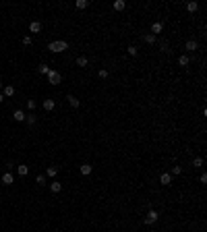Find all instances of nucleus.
Segmentation results:
<instances>
[{
    "instance_id": "nucleus-34",
    "label": "nucleus",
    "mask_w": 207,
    "mask_h": 232,
    "mask_svg": "<svg viewBox=\"0 0 207 232\" xmlns=\"http://www.w3.org/2000/svg\"><path fill=\"white\" fill-rule=\"evenodd\" d=\"M2 102H4V95H2V93H0V104H2Z\"/></svg>"
},
{
    "instance_id": "nucleus-21",
    "label": "nucleus",
    "mask_w": 207,
    "mask_h": 232,
    "mask_svg": "<svg viewBox=\"0 0 207 232\" xmlns=\"http://www.w3.org/2000/svg\"><path fill=\"white\" fill-rule=\"evenodd\" d=\"M37 70H39V73H42V75H48V73H50V67H48V64H39V67H37Z\"/></svg>"
},
{
    "instance_id": "nucleus-13",
    "label": "nucleus",
    "mask_w": 207,
    "mask_h": 232,
    "mask_svg": "<svg viewBox=\"0 0 207 232\" xmlns=\"http://www.w3.org/2000/svg\"><path fill=\"white\" fill-rule=\"evenodd\" d=\"M2 183H4V185H12V183H15L12 174L11 172H4V174H2Z\"/></svg>"
},
{
    "instance_id": "nucleus-15",
    "label": "nucleus",
    "mask_w": 207,
    "mask_h": 232,
    "mask_svg": "<svg viewBox=\"0 0 207 232\" xmlns=\"http://www.w3.org/2000/svg\"><path fill=\"white\" fill-rule=\"evenodd\" d=\"M112 6H114V11H124V6H127V2H124V0H116V2L112 4Z\"/></svg>"
},
{
    "instance_id": "nucleus-35",
    "label": "nucleus",
    "mask_w": 207,
    "mask_h": 232,
    "mask_svg": "<svg viewBox=\"0 0 207 232\" xmlns=\"http://www.w3.org/2000/svg\"><path fill=\"white\" fill-rule=\"evenodd\" d=\"M2 87H4V85H2V81H0V89H2Z\"/></svg>"
},
{
    "instance_id": "nucleus-20",
    "label": "nucleus",
    "mask_w": 207,
    "mask_h": 232,
    "mask_svg": "<svg viewBox=\"0 0 207 232\" xmlns=\"http://www.w3.org/2000/svg\"><path fill=\"white\" fill-rule=\"evenodd\" d=\"M188 62H191V60H188V56H178V64H180V67H186V64H188Z\"/></svg>"
},
{
    "instance_id": "nucleus-12",
    "label": "nucleus",
    "mask_w": 207,
    "mask_h": 232,
    "mask_svg": "<svg viewBox=\"0 0 207 232\" xmlns=\"http://www.w3.org/2000/svg\"><path fill=\"white\" fill-rule=\"evenodd\" d=\"M17 172H19V176H27V174H29V166L19 164V166H17Z\"/></svg>"
},
{
    "instance_id": "nucleus-32",
    "label": "nucleus",
    "mask_w": 207,
    "mask_h": 232,
    "mask_svg": "<svg viewBox=\"0 0 207 232\" xmlns=\"http://www.w3.org/2000/svg\"><path fill=\"white\" fill-rule=\"evenodd\" d=\"M161 52H170V50H168V44H166V42H161Z\"/></svg>"
},
{
    "instance_id": "nucleus-16",
    "label": "nucleus",
    "mask_w": 207,
    "mask_h": 232,
    "mask_svg": "<svg viewBox=\"0 0 207 232\" xmlns=\"http://www.w3.org/2000/svg\"><path fill=\"white\" fill-rule=\"evenodd\" d=\"M66 100H69V104L73 106V108H79V100H77V97H75V95H66Z\"/></svg>"
},
{
    "instance_id": "nucleus-31",
    "label": "nucleus",
    "mask_w": 207,
    "mask_h": 232,
    "mask_svg": "<svg viewBox=\"0 0 207 232\" xmlns=\"http://www.w3.org/2000/svg\"><path fill=\"white\" fill-rule=\"evenodd\" d=\"M180 172H182V168H180V166H174V168H172V174H180Z\"/></svg>"
},
{
    "instance_id": "nucleus-33",
    "label": "nucleus",
    "mask_w": 207,
    "mask_h": 232,
    "mask_svg": "<svg viewBox=\"0 0 207 232\" xmlns=\"http://www.w3.org/2000/svg\"><path fill=\"white\" fill-rule=\"evenodd\" d=\"M199 180H201V183H203V185H205V183H207V174L203 172V174H201V178H199Z\"/></svg>"
},
{
    "instance_id": "nucleus-9",
    "label": "nucleus",
    "mask_w": 207,
    "mask_h": 232,
    "mask_svg": "<svg viewBox=\"0 0 207 232\" xmlns=\"http://www.w3.org/2000/svg\"><path fill=\"white\" fill-rule=\"evenodd\" d=\"M197 48H199V44H197L195 39H188V42L184 44V50H188V52H195Z\"/></svg>"
},
{
    "instance_id": "nucleus-18",
    "label": "nucleus",
    "mask_w": 207,
    "mask_h": 232,
    "mask_svg": "<svg viewBox=\"0 0 207 232\" xmlns=\"http://www.w3.org/2000/svg\"><path fill=\"white\" fill-rule=\"evenodd\" d=\"M46 174H48V176H50V178H54V176H56V174H58V168H56V166H50V168H48V170H46Z\"/></svg>"
},
{
    "instance_id": "nucleus-19",
    "label": "nucleus",
    "mask_w": 207,
    "mask_h": 232,
    "mask_svg": "<svg viewBox=\"0 0 207 232\" xmlns=\"http://www.w3.org/2000/svg\"><path fill=\"white\" fill-rule=\"evenodd\" d=\"M143 39H145V44H153V42H155V35H153V33H145V35H143Z\"/></svg>"
},
{
    "instance_id": "nucleus-24",
    "label": "nucleus",
    "mask_w": 207,
    "mask_h": 232,
    "mask_svg": "<svg viewBox=\"0 0 207 232\" xmlns=\"http://www.w3.org/2000/svg\"><path fill=\"white\" fill-rule=\"evenodd\" d=\"M87 62H89V60H87L85 56H79V58H77V64H79V67H87Z\"/></svg>"
},
{
    "instance_id": "nucleus-1",
    "label": "nucleus",
    "mask_w": 207,
    "mask_h": 232,
    "mask_svg": "<svg viewBox=\"0 0 207 232\" xmlns=\"http://www.w3.org/2000/svg\"><path fill=\"white\" fill-rule=\"evenodd\" d=\"M48 50H50V52H54V54H58V52L69 50V44H66L64 39H56V42H50V44H48Z\"/></svg>"
},
{
    "instance_id": "nucleus-4",
    "label": "nucleus",
    "mask_w": 207,
    "mask_h": 232,
    "mask_svg": "<svg viewBox=\"0 0 207 232\" xmlns=\"http://www.w3.org/2000/svg\"><path fill=\"white\" fill-rule=\"evenodd\" d=\"M160 183H161L164 186L172 185V174H168V172H161V174H160Z\"/></svg>"
},
{
    "instance_id": "nucleus-29",
    "label": "nucleus",
    "mask_w": 207,
    "mask_h": 232,
    "mask_svg": "<svg viewBox=\"0 0 207 232\" xmlns=\"http://www.w3.org/2000/svg\"><path fill=\"white\" fill-rule=\"evenodd\" d=\"M35 106L37 104H35L33 100H27V108H29V110H35Z\"/></svg>"
},
{
    "instance_id": "nucleus-2",
    "label": "nucleus",
    "mask_w": 207,
    "mask_h": 232,
    "mask_svg": "<svg viewBox=\"0 0 207 232\" xmlns=\"http://www.w3.org/2000/svg\"><path fill=\"white\" fill-rule=\"evenodd\" d=\"M158 220H160V213H158L155 209H149V211L145 213V218H143V222H145L147 226H151V224H155Z\"/></svg>"
},
{
    "instance_id": "nucleus-7",
    "label": "nucleus",
    "mask_w": 207,
    "mask_h": 232,
    "mask_svg": "<svg viewBox=\"0 0 207 232\" xmlns=\"http://www.w3.org/2000/svg\"><path fill=\"white\" fill-rule=\"evenodd\" d=\"M91 170H93L91 164H81V166H79V172L83 174V176H89V174H91Z\"/></svg>"
},
{
    "instance_id": "nucleus-5",
    "label": "nucleus",
    "mask_w": 207,
    "mask_h": 232,
    "mask_svg": "<svg viewBox=\"0 0 207 232\" xmlns=\"http://www.w3.org/2000/svg\"><path fill=\"white\" fill-rule=\"evenodd\" d=\"M161 29H164V23H161V21H155V23L151 25V33L155 35V37H158V33H161Z\"/></svg>"
},
{
    "instance_id": "nucleus-10",
    "label": "nucleus",
    "mask_w": 207,
    "mask_h": 232,
    "mask_svg": "<svg viewBox=\"0 0 207 232\" xmlns=\"http://www.w3.org/2000/svg\"><path fill=\"white\" fill-rule=\"evenodd\" d=\"M2 95H4V100H6V97H11V95H15V87H12V85L2 87Z\"/></svg>"
},
{
    "instance_id": "nucleus-26",
    "label": "nucleus",
    "mask_w": 207,
    "mask_h": 232,
    "mask_svg": "<svg viewBox=\"0 0 207 232\" xmlns=\"http://www.w3.org/2000/svg\"><path fill=\"white\" fill-rule=\"evenodd\" d=\"M35 183H37V185H46V176H44V174H39V176L35 178Z\"/></svg>"
},
{
    "instance_id": "nucleus-11",
    "label": "nucleus",
    "mask_w": 207,
    "mask_h": 232,
    "mask_svg": "<svg viewBox=\"0 0 207 232\" xmlns=\"http://www.w3.org/2000/svg\"><path fill=\"white\" fill-rule=\"evenodd\" d=\"M25 116H27V114H25L23 110H15V112H12V118H15L17 122H23V120H25Z\"/></svg>"
},
{
    "instance_id": "nucleus-14",
    "label": "nucleus",
    "mask_w": 207,
    "mask_h": 232,
    "mask_svg": "<svg viewBox=\"0 0 207 232\" xmlns=\"http://www.w3.org/2000/svg\"><path fill=\"white\" fill-rule=\"evenodd\" d=\"M50 191H52V193H60V191H62V183H58V180H54V183L50 185Z\"/></svg>"
},
{
    "instance_id": "nucleus-6",
    "label": "nucleus",
    "mask_w": 207,
    "mask_h": 232,
    "mask_svg": "<svg viewBox=\"0 0 207 232\" xmlns=\"http://www.w3.org/2000/svg\"><path fill=\"white\" fill-rule=\"evenodd\" d=\"M42 106H44V110H46V112H52V110L56 108V102H54V100H44V102H42Z\"/></svg>"
},
{
    "instance_id": "nucleus-8",
    "label": "nucleus",
    "mask_w": 207,
    "mask_h": 232,
    "mask_svg": "<svg viewBox=\"0 0 207 232\" xmlns=\"http://www.w3.org/2000/svg\"><path fill=\"white\" fill-rule=\"evenodd\" d=\"M29 31H31V33H39V31H42V23H39V21H31V23H29Z\"/></svg>"
},
{
    "instance_id": "nucleus-25",
    "label": "nucleus",
    "mask_w": 207,
    "mask_h": 232,
    "mask_svg": "<svg viewBox=\"0 0 207 232\" xmlns=\"http://www.w3.org/2000/svg\"><path fill=\"white\" fill-rule=\"evenodd\" d=\"M193 166H195V168H201V166H203V158H195V160H193Z\"/></svg>"
},
{
    "instance_id": "nucleus-22",
    "label": "nucleus",
    "mask_w": 207,
    "mask_h": 232,
    "mask_svg": "<svg viewBox=\"0 0 207 232\" xmlns=\"http://www.w3.org/2000/svg\"><path fill=\"white\" fill-rule=\"evenodd\" d=\"M186 9H188V12H195L197 9H199V4H197V2H188V4H186Z\"/></svg>"
},
{
    "instance_id": "nucleus-17",
    "label": "nucleus",
    "mask_w": 207,
    "mask_h": 232,
    "mask_svg": "<svg viewBox=\"0 0 207 232\" xmlns=\"http://www.w3.org/2000/svg\"><path fill=\"white\" fill-rule=\"evenodd\" d=\"M75 6H77L79 11H83V9H87V6H89V2H87V0H77V2H75Z\"/></svg>"
},
{
    "instance_id": "nucleus-23",
    "label": "nucleus",
    "mask_w": 207,
    "mask_h": 232,
    "mask_svg": "<svg viewBox=\"0 0 207 232\" xmlns=\"http://www.w3.org/2000/svg\"><path fill=\"white\" fill-rule=\"evenodd\" d=\"M35 120H37V118H35L33 114H27V116H25V122H27V125H35Z\"/></svg>"
},
{
    "instance_id": "nucleus-27",
    "label": "nucleus",
    "mask_w": 207,
    "mask_h": 232,
    "mask_svg": "<svg viewBox=\"0 0 207 232\" xmlns=\"http://www.w3.org/2000/svg\"><path fill=\"white\" fill-rule=\"evenodd\" d=\"M137 52H139V50L135 46H128V54H131V56H137Z\"/></svg>"
},
{
    "instance_id": "nucleus-3",
    "label": "nucleus",
    "mask_w": 207,
    "mask_h": 232,
    "mask_svg": "<svg viewBox=\"0 0 207 232\" xmlns=\"http://www.w3.org/2000/svg\"><path fill=\"white\" fill-rule=\"evenodd\" d=\"M46 77H48V83H50V85H58V83L62 81V75H60L58 70H50Z\"/></svg>"
},
{
    "instance_id": "nucleus-28",
    "label": "nucleus",
    "mask_w": 207,
    "mask_h": 232,
    "mask_svg": "<svg viewBox=\"0 0 207 232\" xmlns=\"http://www.w3.org/2000/svg\"><path fill=\"white\" fill-rule=\"evenodd\" d=\"M97 75H100V79H108V70H106V69H102Z\"/></svg>"
},
{
    "instance_id": "nucleus-30",
    "label": "nucleus",
    "mask_w": 207,
    "mask_h": 232,
    "mask_svg": "<svg viewBox=\"0 0 207 232\" xmlns=\"http://www.w3.org/2000/svg\"><path fill=\"white\" fill-rule=\"evenodd\" d=\"M23 44H25V46H31V35H25V37H23Z\"/></svg>"
}]
</instances>
